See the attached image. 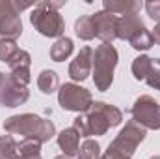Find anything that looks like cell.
<instances>
[{"label": "cell", "instance_id": "obj_1", "mask_svg": "<svg viewBox=\"0 0 160 159\" xmlns=\"http://www.w3.org/2000/svg\"><path fill=\"white\" fill-rule=\"evenodd\" d=\"M4 131L8 135H21L22 139H36L43 144L56 135V125L50 120L41 118L38 114L24 112L9 116L4 122Z\"/></svg>", "mask_w": 160, "mask_h": 159}, {"label": "cell", "instance_id": "obj_2", "mask_svg": "<svg viewBox=\"0 0 160 159\" xmlns=\"http://www.w3.org/2000/svg\"><path fill=\"white\" fill-rule=\"evenodd\" d=\"M65 6V0L54 2V0H43L38 2L30 13V23L32 26L45 38H63L65 32V21L60 15V8Z\"/></svg>", "mask_w": 160, "mask_h": 159}, {"label": "cell", "instance_id": "obj_3", "mask_svg": "<svg viewBox=\"0 0 160 159\" xmlns=\"http://www.w3.org/2000/svg\"><path fill=\"white\" fill-rule=\"evenodd\" d=\"M145 135H147V129L143 125H140L134 120H128L125 127L118 133V137L108 144V150L104 152V156L108 159H130L136 148L145 140Z\"/></svg>", "mask_w": 160, "mask_h": 159}, {"label": "cell", "instance_id": "obj_4", "mask_svg": "<svg viewBox=\"0 0 160 159\" xmlns=\"http://www.w3.org/2000/svg\"><path fill=\"white\" fill-rule=\"evenodd\" d=\"M119 54L112 43H101L93 51V82L101 92L110 90L114 82V69L118 66Z\"/></svg>", "mask_w": 160, "mask_h": 159}, {"label": "cell", "instance_id": "obj_5", "mask_svg": "<svg viewBox=\"0 0 160 159\" xmlns=\"http://www.w3.org/2000/svg\"><path fill=\"white\" fill-rule=\"evenodd\" d=\"M58 103L63 111L84 114L89 111L93 97L88 88L80 86L77 82H65L58 88Z\"/></svg>", "mask_w": 160, "mask_h": 159}, {"label": "cell", "instance_id": "obj_6", "mask_svg": "<svg viewBox=\"0 0 160 159\" xmlns=\"http://www.w3.org/2000/svg\"><path fill=\"white\" fill-rule=\"evenodd\" d=\"M132 120L138 122L140 125H143L145 129H160V105L158 101H155V97L143 94L140 96L132 109H130Z\"/></svg>", "mask_w": 160, "mask_h": 159}, {"label": "cell", "instance_id": "obj_7", "mask_svg": "<svg viewBox=\"0 0 160 159\" xmlns=\"http://www.w3.org/2000/svg\"><path fill=\"white\" fill-rule=\"evenodd\" d=\"M0 36L13 41L22 36L21 11L17 9L15 0H0Z\"/></svg>", "mask_w": 160, "mask_h": 159}, {"label": "cell", "instance_id": "obj_8", "mask_svg": "<svg viewBox=\"0 0 160 159\" xmlns=\"http://www.w3.org/2000/svg\"><path fill=\"white\" fill-rule=\"evenodd\" d=\"M73 127L78 131L80 137H86V139L91 137V135H95V137L106 135V131L110 129L106 118L101 112H97L95 109H89L88 112L77 116V118L73 120Z\"/></svg>", "mask_w": 160, "mask_h": 159}, {"label": "cell", "instance_id": "obj_9", "mask_svg": "<svg viewBox=\"0 0 160 159\" xmlns=\"http://www.w3.org/2000/svg\"><path fill=\"white\" fill-rule=\"evenodd\" d=\"M28 97H30L28 86H22L21 82H17L9 73L4 75V80L0 84V105L2 107L15 109L19 105H24Z\"/></svg>", "mask_w": 160, "mask_h": 159}, {"label": "cell", "instance_id": "obj_10", "mask_svg": "<svg viewBox=\"0 0 160 159\" xmlns=\"http://www.w3.org/2000/svg\"><path fill=\"white\" fill-rule=\"evenodd\" d=\"M91 17L93 23V30H95V38L102 41V43H112L118 40V15L108 13V11H95Z\"/></svg>", "mask_w": 160, "mask_h": 159}, {"label": "cell", "instance_id": "obj_11", "mask_svg": "<svg viewBox=\"0 0 160 159\" xmlns=\"http://www.w3.org/2000/svg\"><path fill=\"white\" fill-rule=\"evenodd\" d=\"M91 71H93V49L82 47L75 60L69 64V77L75 82H82L91 75Z\"/></svg>", "mask_w": 160, "mask_h": 159}, {"label": "cell", "instance_id": "obj_12", "mask_svg": "<svg viewBox=\"0 0 160 159\" xmlns=\"http://www.w3.org/2000/svg\"><path fill=\"white\" fill-rule=\"evenodd\" d=\"M145 28L143 19L140 17V13H125L118 19V38L119 40H130L138 30Z\"/></svg>", "mask_w": 160, "mask_h": 159}, {"label": "cell", "instance_id": "obj_13", "mask_svg": "<svg viewBox=\"0 0 160 159\" xmlns=\"http://www.w3.org/2000/svg\"><path fill=\"white\" fill-rule=\"evenodd\" d=\"M56 140H58V146L63 152V156H67V157H71V159L75 157V156H78L80 135L75 127H65L63 131H60Z\"/></svg>", "mask_w": 160, "mask_h": 159}, {"label": "cell", "instance_id": "obj_14", "mask_svg": "<svg viewBox=\"0 0 160 159\" xmlns=\"http://www.w3.org/2000/svg\"><path fill=\"white\" fill-rule=\"evenodd\" d=\"M102 8L108 13L125 15V13H140L143 4L140 0H102Z\"/></svg>", "mask_w": 160, "mask_h": 159}, {"label": "cell", "instance_id": "obj_15", "mask_svg": "<svg viewBox=\"0 0 160 159\" xmlns=\"http://www.w3.org/2000/svg\"><path fill=\"white\" fill-rule=\"evenodd\" d=\"M89 109H95L97 112H101L106 118L110 127H116V125H119L121 122H123V112L116 105H110V103H104V101H93Z\"/></svg>", "mask_w": 160, "mask_h": 159}, {"label": "cell", "instance_id": "obj_16", "mask_svg": "<svg viewBox=\"0 0 160 159\" xmlns=\"http://www.w3.org/2000/svg\"><path fill=\"white\" fill-rule=\"evenodd\" d=\"M73 49H75L73 40L67 38V36H63V38L56 40L54 45L50 47V60H54V62H63V60H67V58L73 54Z\"/></svg>", "mask_w": 160, "mask_h": 159}, {"label": "cell", "instance_id": "obj_17", "mask_svg": "<svg viewBox=\"0 0 160 159\" xmlns=\"http://www.w3.org/2000/svg\"><path fill=\"white\" fill-rule=\"evenodd\" d=\"M38 88H39L43 94H54L58 92L60 88V79H58V73L52 71V69H43L38 77Z\"/></svg>", "mask_w": 160, "mask_h": 159}, {"label": "cell", "instance_id": "obj_18", "mask_svg": "<svg viewBox=\"0 0 160 159\" xmlns=\"http://www.w3.org/2000/svg\"><path fill=\"white\" fill-rule=\"evenodd\" d=\"M17 159H43L41 157V142L36 139H22L19 142Z\"/></svg>", "mask_w": 160, "mask_h": 159}, {"label": "cell", "instance_id": "obj_19", "mask_svg": "<svg viewBox=\"0 0 160 159\" xmlns=\"http://www.w3.org/2000/svg\"><path fill=\"white\" fill-rule=\"evenodd\" d=\"M151 66H153V58H149L147 54L136 56V58L132 60V66H130L134 79L136 80H145V77H147L149 71H151Z\"/></svg>", "mask_w": 160, "mask_h": 159}, {"label": "cell", "instance_id": "obj_20", "mask_svg": "<svg viewBox=\"0 0 160 159\" xmlns=\"http://www.w3.org/2000/svg\"><path fill=\"white\" fill-rule=\"evenodd\" d=\"M30 66H32V56L24 49H19L13 54V58L8 62L9 71H30Z\"/></svg>", "mask_w": 160, "mask_h": 159}, {"label": "cell", "instance_id": "obj_21", "mask_svg": "<svg viewBox=\"0 0 160 159\" xmlns=\"http://www.w3.org/2000/svg\"><path fill=\"white\" fill-rule=\"evenodd\" d=\"M130 47L132 49H136V51H149L153 45H155V41H153V36H151V32H149V28L145 26V28H142V30H138L130 40Z\"/></svg>", "mask_w": 160, "mask_h": 159}, {"label": "cell", "instance_id": "obj_22", "mask_svg": "<svg viewBox=\"0 0 160 159\" xmlns=\"http://www.w3.org/2000/svg\"><path fill=\"white\" fill-rule=\"evenodd\" d=\"M75 34L78 36L80 40L89 41L95 38V30H93V23L89 15H80L75 23Z\"/></svg>", "mask_w": 160, "mask_h": 159}, {"label": "cell", "instance_id": "obj_23", "mask_svg": "<svg viewBox=\"0 0 160 159\" xmlns=\"http://www.w3.org/2000/svg\"><path fill=\"white\" fill-rule=\"evenodd\" d=\"M19 142L13 139V135H2L0 137V159H17Z\"/></svg>", "mask_w": 160, "mask_h": 159}, {"label": "cell", "instance_id": "obj_24", "mask_svg": "<svg viewBox=\"0 0 160 159\" xmlns=\"http://www.w3.org/2000/svg\"><path fill=\"white\" fill-rule=\"evenodd\" d=\"M77 159H101V144L95 139H86L80 146Z\"/></svg>", "mask_w": 160, "mask_h": 159}, {"label": "cell", "instance_id": "obj_25", "mask_svg": "<svg viewBox=\"0 0 160 159\" xmlns=\"http://www.w3.org/2000/svg\"><path fill=\"white\" fill-rule=\"evenodd\" d=\"M17 51H19L17 41L0 38V60H2V62H6V64H8V62L13 58V54H15Z\"/></svg>", "mask_w": 160, "mask_h": 159}, {"label": "cell", "instance_id": "obj_26", "mask_svg": "<svg viewBox=\"0 0 160 159\" xmlns=\"http://www.w3.org/2000/svg\"><path fill=\"white\" fill-rule=\"evenodd\" d=\"M145 82H147L151 88H155V90H158L160 92V66H158L157 60H153L151 71H149V75L145 77Z\"/></svg>", "mask_w": 160, "mask_h": 159}, {"label": "cell", "instance_id": "obj_27", "mask_svg": "<svg viewBox=\"0 0 160 159\" xmlns=\"http://www.w3.org/2000/svg\"><path fill=\"white\" fill-rule=\"evenodd\" d=\"M143 8H145L147 15H149L153 21L160 23V0H149V2L143 4Z\"/></svg>", "mask_w": 160, "mask_h": 159}, {"label": "cell", "instance_id": "obj_28", "mask_svg": "<svg viewBox=\"0 0 160 159\" xmlns=\"http://www.w3.org/2000/svg\"><path fill=\"white\" fill-rule=\"evenodd\" d=\"M151 36H153V41H155L157 45H160V23H157V25H155V28H153Z\"/></svg>", "mask_w": 160, "mask_h": 159}, {"label": "cell", "instance_id": "obj_29", "mask_svg": "<svg viewBox=\"0 0 160 159\" xmlns=\"http://www.w3.org/2000/svg\"><path fill=\"white\" fill-rule=\"evenodd\" d=\"M54 159H71V157H67V156H63V154H62V156H56Z\"/></svg>", "mask_w": 160, "mask_h": 159}, {"label": "cell", "instance_id": "obj_30", "mask_svg": "<svg viewBox=\"0 0 160 159\" xmlns=\"http://www.w3.org/2000/svg\"><path fill=\"white\" fill-rule=\"evenodd\" d=\"M2 80H4V73L0 71V84H2Z\"/></svg>", "mask_w": 160, "mask_h": 159}, {"label": "cell", "instance_id": "obj_31", "mask_svg": "<svg viewBox=\"0 0 160 159\" xmlns=\"http://www.w3.org/2000/svg\"><path fill=\"white\" fill-rule=\"evenodd\" d=\"M149 159H160V156H153V157H149Z\"/></svg>", "mask_w": 160, "mask_h": 159}, {"label": "cell", "instance_id": "obj_32", "mask_svg": "<svg viewBox=\"0 0 160 159\" xmlns=\"http://www.w3.org/2000/svg\"><path fill=\"white\" fill-rule=\"evenodd\" d=\"M157 62H158V66H160V58H158V60H157Z\"/></svg>", "mask_w": 160, "mask_h": 159}]
</instances>
